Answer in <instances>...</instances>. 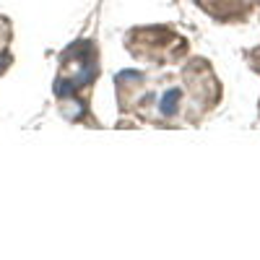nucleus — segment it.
<instances>
[{
	"mask_svg": "<svg viewBox=\"0 0 260 260\" xmlns=\"http://www.w3.org/2000/svg\"><path fill=\"white\" fill-rule=\"evenodd\" d=\"M198 60L180 76H148L138 71H122L117 78V99L122 112L154 125H182L198 122L221 99V83L213 78L211 68L198 73Z\"/></svg>",
	"mask_w": 260,
	"mask_h": 260,
	"instance_id": "obj_1",
	"label": "nucleus"
}]
</instances>
